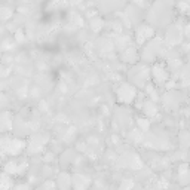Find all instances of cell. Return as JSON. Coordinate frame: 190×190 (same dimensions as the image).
I'll list each match as a JSON object with an SVG mask.
<instances>
[{"label":"cell","instance_id":"3","mask_svg":"<svg viewBox=\"0 0 190 190\" xmlns=\"http://www.w3.org/2000/svg\"><path fill=\"white\" fill-rule=\"evenodd\" d=\"M58 183H61V189H62V190H66V189L68 187V186L71 184V180H70V178H68L67 175H62V177H61V180H60Z\"/></svg>","mask_w":190,"mask_h":190},{"label":"cell","instance_id":"6","mask_svg":"<svg viewBox=\"0 0 190 190\" xmlns=\"http://www.w3.org/2000/svg\"><path fill=\"white\" fill-rule=\"evenodd\" d=\"M27 186H16V190H27Z\"/></svg>","mask_w":190,"mask_h":190},{"label":"cell","instance_id":"2","mask_svg":"<svg viewBox=\"0 0 190 190\" xmlns=\"http://www.w3.org/2000/svg\"><path fill=\"white\" fill-rule=\"evenodd\" d=\"M153 73H155V76L157 77V80H165V79H166V73H163V68L161 67V66H157V67L153 68Z\"/></svg>","mask_w":190,"mask_h":190},{"label":"cell","instance_id":"5","mask_svg":"<svg viewBox=\"0 0 190 190\" xmlns=\"http://www.w3.org/2000/svg\"><path fill=\"white\" fill-rule=\"evenodd\" d=\"M138 123H140V126L142 128V131H147L149 129V122L147 120H138Z\"/></svg>","mask_w":190,"mask_h":190},{"label":"cell","instance_id":"4","mask_svg":"<svg viewBox=\"0 0 190 190\" xmlns=\"http://www.w3.org/2000/svg\"><path fill=\"white\" fill-rule=\"evenodd\" d=\"M6 172H16V163L15 162H9L6 165Z\"/></svg>","mask_w":190,"mask_h":190},{"label":"cell","instance_id":"1","mask_svg":"<svg viewBox=\"0 0 190 190\" xmlns=\"http://www.w3.org/2000/svg\"><path fill=\"white\" fill-rule=\"evenodd\" d=\"M119 100L123 102H131L135 97V89L132 88L131 85H122L119 88Z\"/></svg>","mask_w":190,"mask_h":190}]
</instances>
